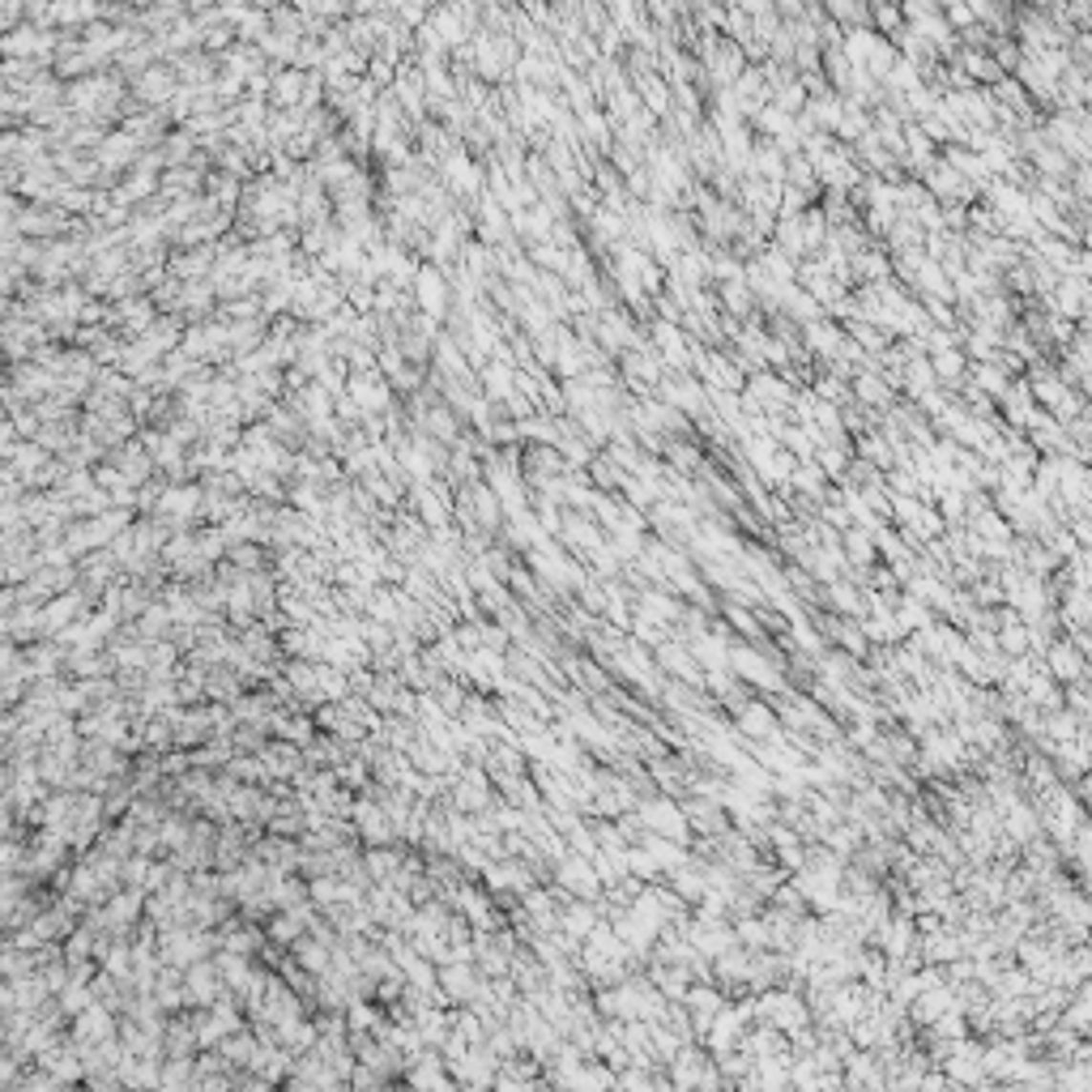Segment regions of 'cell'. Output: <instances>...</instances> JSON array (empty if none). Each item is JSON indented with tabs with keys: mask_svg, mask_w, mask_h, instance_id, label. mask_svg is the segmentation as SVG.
<instances>
[{
	"mask_svg": "<svg viewBox=\"0 0 1092 1092\" xmlns=\"http://www.w3.org/2000/svg\"><path fill=\"white\" fill-rule=\"evenodd\" d=\"M640 846L653 853V862L662 867V875H670V870H678V867H687V862H692V849H687L683 841L657 837V832H645V837H640Z\"/></svg>",
	"mask_w": 1092,
	"mask_h": 1092,
	"instance_id": "obj_13",
	"label": "cell"
},
{
	"mask_svg": "<svg viewBox=\"0 0 1092 1092\" xmlns=\"http://www.w3.org/2000/svg\"><path fill=\"white\" fill-rule=\"evenodd\" d=\"M299 965L311 969V973H329V948H320V943H308L299 939Z\"/></svg>",
	"mask_w": 1092,
	"mask_h": 1092,
	"instance_id": "obj_27",
	"label": "cell"
},
{
	"mask_svg": "<svg viewBox=\"0 0 1092 1092\" xmlns=\"http://www.w3.org/2000/svg\"><path fill=\"white\" fill-rule=\"evenodd\" d=\"M354 820H359V832L367 841H389L393 837V820H389V811H384L380 803H359L354 806Z\"/></svg>",
	"mask_w": 1092,
	"mask_h": 1092,
	"instance_id": "obj_16",
	"label": "cell"
},
{
	"mask_svg": "<svg viewBox=\"0 0 1092 1092\" xmlns=\"http://www.w3.org/2000/svg\"><path fill=\"white\" fill-rule=\"evenodd\" d=\"M1007 384H1012V380H1007V372H1003V367H995L990 359H981L977 367H973V389L986 393V397H1003Z\"/></svg>",
	"mask_w": 1092,
	"mask_h": 1092,
	"instance_id": "obj_20",
	"label": "cell"
},
{
	"mask_svg": "<svg viewBox=\"0 0 1092 1092\" xmlns=\"http://www.w3.org/2000/svg\"><path fill=\"white\" fill-rule=\"evenodd\" d=\"M777 730H782V721H777V709L768 700H756V696H751V700L734 713V734H739V739L760 742V739H768V734H777Z\"/></svg>",
	"mask_w": 1092,
	"mask_h": 1092,
	"instance_id": "obj_8",
	"label": "cell"
},
{
	"mask_svg": "<svg viewBox=\"0 0 1092 1092\" xmlns=\"http://www.w3.org/2000/svg\"><path fill=\"white\" fill-rule=\"evenodd\" d=\"M218 995H223V977H218V973L209 969V965L192 960V965H188V998H192V1003L214 1007Z\"/></svg>",
	"mask_w": 1092,
	"mask_h": 1092,
	"instance_id": "obj_14",
	"label": "cell"
},
{
	"mask_svg": "<svg viewBox=\"0 0 1092 1092\" xmlns=\"http://www.w3.org/2000/svg\"><path fill=\"white\" fill-rule=\"evenodd\" d=\"M418 295H423L427 311H444V278L436 269H423L418 273Z\"/></svg>",
	"mask_w": 1092,
	"mask_h": 1092,
	"instance_id": "obj_24",
	"label": "cell"
},
{
	"mask_svg": "<svg viewBox=\"0 0 1092 1092\" xmlns=\"http://www.w3.org/2000/svg\"><path fill=\"white\" fill-rule=\"evenodd\" d=\"M550 879H555L567 896H581V901H593V896L602 892V879H598V870H593V862L585 858V853H572V849L555 862V875Z\"/></svg>",
	"mask_w": 1092,
	"mask_h": 1092,
	"instance_id": "obj_3",
	"label": "cell"
},
{
	"mask_svg": "<svg viewBox=\"0 0 1092 1092\" xmlns=\"http://www.w3.org/2000/svg\"><path fill=\"white\" fill-rule=\"evenodd\" d=\"M1003 837H1012L1016 846H1024V841H1033V837H1041V815H1037V806L1033 803H1012L1003 811Z\"/></svg>",
	"mask_w": 1092,
	"mask_h": 1092,
	"instance_id": "obj_10",
	"label": "cell"
},
{
	"mask_svg": "<svg viewBox=\"0 0 1092 1092\" xmlns=\"http://www.w3.org/2000/svg\"><path fill=\"white\" fill-rule=\"evenodd\" d=\"M453 803L461 815H479L482 806H491V785H486V773L479 768H465V777L453 785Z\"/></svg>",
	"mask_w": 1092,
	"mask_h": 1092,
	"instance_id": "obj_9",
	"label": "cell"
},
{
	"mask_svg": "<svg viewBox=\"0 0 1092 1092\" xmlns=\"http://www.w3.org/2000/svg\"><path fill=\"white\" fill-rule=\"evenodd\" d=\"M931 372H934V380L939 384H965V372H969V363H965V354L956 351V346H943V351H931Z\"/></svg>",
	"mask_w": 1092,
	"mask_h": 1092,
	"instance_id": "obj_15",
	"label": "cell"
},
{
	"mask_svg": "<svg viewBox=\"0 0 1092 1092\" xmlns=\"http://www.w3.org/2000/svg\"><path fill=\"white\" fill-rule=\"evenodd\" d=\"M223 1050H226V1059H231V1062H252L256 1045H252V1037H231Z\"/></svg>",
	"mask_w": 1092,
	"mask_h": 1092,
	"instance_id": "obj_30",
	"label": "cell"
},
{
	"mask_svg": "<svg viewBox=\"0 0 1092 1092\" xmlns=\"http://www.w3.org/2000/svg\"><path fill=\"white\" fill-rule=\"evenodd\" d=\"M653 662H657V670H662L666 678H678V683H687V687H704V670H700V662L692 657V649L683 645V640H662V645H653Z\"/></svg>",
	"mask_w": 1092,
	"mask_h": 1092,
	"instance_id": "obj_6",
	"label": "cell"
},
{
	"mask_svg": "<svg viewBox=\"0 0 1092 1092\" xmlns=\"http://www.w3.org/2000/svg\"><path fill=\"white\" fill-rule=\"evenodd\" d=\"M623 858H628V875H636L640 884H653V879L662 875V867H657L653 853H649L645 846H628V849H623Z\"/></svg>",
	"mask_w": 1092,
	"mask_h": 1092,
	"instance_id": "obj_22",
	"label": "cell"
},
{
	"mask_svg": "<svg viewBox=\"0 0 1092 1092\" xmlns=\"http://www.w3.org/2000/svg\"><path fill=\"white\" fill-rule=\"evenodd\" d=\"M1088 653H1080L1076 645H1071L1067 636H1054L1050 645L1041 649V666H1045V674L1054 678V683H1084L1088 678V662H1084Z\"/></svg>",
	"mask_w": 1092,
	"mask_h": 1092,
	"instance_id": "obj_4",
	"label": "cell"
},
{
	"mask_svg": "<svg viewBox=\"0 0 1092 1092\" xmlns=\"http://www.w3.org/2000/svg\"><path fill=\"white\" fill-rule=\"evenodd\" d=\"M351 389H354V397H359L363 406H384V401H389V393H384L380 380H354Z\"/></svg>",
	"mask_w": 1092,
	"mask_h": 1092,
	"instance_id": "obj_28",
	"label": "cell"
},
{
	"mask_svg": "<svg viewBox=\"0 0 1092 1092\" xmlns=\"http://www.w3.org/2000/svg\"><path fill=\"white\" fill-rule=\"evenodd\" d=\"M678 806H683V815H687L692 837H721V832L730 828V815H726V806H721L717 798L683 794V798H678Z\"/></svg>",
	"mask_w": 1092,
	"mask_h": 1092,
	"instance_id": "obj_5",
	"label": "cell"
},
{
	"mask_svg": "<svg viewBox=\"0 0 1092 1092\" xmlns=\"http://www.w3.org/2000/svg\"><path fill=\"white\" fill-rule=\"evenodd\" d=\"M197 503H201V495L192 491V486H180V491H167V495H162V512H167V517H192V512H197Z\"/></svg>",
	"mask_w": 1092,
	"mask_h": 1092,
	"instance_id": "obj_25",
	"label": "cell"
},
{
	"mask_svg": "<svg viewBox=\"0 0 1092 1092\" xmlns=\"http://www.w3.org/2000/svg\"><path fill=\"white\" fill-rule=\"evenodd\" d=\"M401 867V858L397 853H389V849H375V853H367V870H372L375 879H384V875H393V870Z\"/></svg>",
	"mask_w": 1092,
	"mask_h": 1092,
	"instance_id": "obj_29",
	"label": "cell"
},
{
	"mask_svg": "<svg viewBox=\"0 0 1092 1092\" xmlns=\"http://www.w3.org/2000/svg\"><path fill=\"white\" fill-rule=\"evenodd\" d=\"M721 614H726L730 628L742 632L751 645H760V640H764V628H760V619H756V614H751L747 607H742V602H730V598H726V602H721Z\"/></svg>",
	"mask_w": 1092,
	"mask_h": 1092,
	"instance_id": "obj_18",
	"label": "cell"
},
{
	"mask_svg": "<svg viewBox=\"0 0 1092 1092\" xmlns=\"http://www.w3.org/2000/svg\"><path fill=\"white\" fill-rule=\"evenodd\" d=\"M559 543L567 550H576V555H593V550L607 543V529H602L589 512H564V521H559Z\"/></svg>",
	"mask_w": 1092,
	"mask_h": 1092,
	"instance_id": "obj_7",
	"label": "cell"
},
{
	"mask_svg": "<svg viewBox=\"0 0 1092 1092\" xmlns=\"http://www.w3.org/2000/svg\"><path fill=\"white\" fill-rule=\"evenodd\" d=\"M628 636L632 640H640V645H662V640L670 636V628L666 623H657L653 614H645V610H632V623H628Z\"/></svg>",
	"mask_w": 1092,
	"mask_h": 1092,
	"instance_id": "obj_19",
	"label": "cell"
},
{
	"mask_svg": "<svg viewBox=\"0 0 1092 1092\" xmlns=\"http://www.w3.org/2000/svg\"><path fill=\"white\" fill-rule=\"evenodd\" d=\"M636 815H640V824H645V832H657V837L692 846V828H687V815H683V806H678V798L645 794L636 803Z\"/></svg>",
	"mask_w": 1092,
	"mask_h": 1092,
	"instance_id": "obj_2",
	"label": "cell"
},
{
	"mask_svg": "<svg viewBox=\"0 0 1092 1092\" xmlns=\"http://www.w3.org/2000/svg\"><path fill=\"white\" fill-rule=\"evenodd\" d=\"M107 1024H112V1020H107L103 1012H90L86 1020H81V1037H98V1033L107 1037V1033H112V1029H107Z\"/></svg>",
	"mask_w": 1092,
	"mask_h": 1092,
	"instance_id": "obj_31",
	"label": "cell"
},
{
	"mask_svg": "<svg viewBox=\"0 0 1092 1092\" xmlns=\"http://www.w3.org/2000/svg\"><path fill=\"white\" fill-rule=\"evenodd\" d=\"M730 674L734 678H742L747 687H760V692H768V696H777V692H785V670L773 662L768 653H760L751 640H730Z\"/></svg>",
	"mask_w": 1092,
	"mask_h": 1092,
	"instance_id": "obj_1",
	"label": "cell"
},
{
	"mask_svg": "<svg viewBox=\"0 0 1092 1092\" xmlns=\"http://www.w3.org/2000/svg\"><path fill=\"white\" fill-rule=\"evenodd\" d=\"M602 922V913H598V905L593 901H581V896H572V901H564V910H559V931L564 934H572L576 943L585 939V934L593 931V926Z\"/></svg>",
	"mask_w": 1092,
	"mask_h": 1092,
	"instance_id": "obj_11",
	"label": "cell"
},
{
	"mask_svg": "<svg viewBox=\"0 0 1092 1092\" xmlns=\"http://www.w3.org/2000/svg\"><path fill=\"white\" fill-rule=\"evenodd\" d=\"M623 479H628V470H619L610 457H589V482L598 486V491L614 495V491L623 486Z\"/></svg>",
	"mask_w": 1092,
	"mask_h": 1092,
	"instance_id": "obj_21",
	"label": "cell"
},
{
	"mask_svg": "<svg viewBox=\"0 0 1092 1092\" xmlns=\"http://www.w3.org/2000/svg\"><path fill=\"white\" fill-rule=\"evenodd\" d=\"M261 768L265 773H295L299 768V756H295V747H269V751H261Z\"/></svg>",
	"mask_w": 1092,
	"mask_h": 1092,
	"instance_id": "obj_26",
	"label": "cell"
},
{
	"mask_svg": "<svg viewBox=\"0 0 1092 1092\" xmlns=\"http://www.w3.org/2000/svg\"><path fill=\"white\" fill-rule=\"evenodd\" d=\"M828 486H832V479L815 461H794V470H789V491H798L803 500L820 503L824 495H828Z\"/></svg>",
	"mask_w": 1092,
	"mask_h": 1092,
	"instance_id": "obj_12",
	"label": "cell"
},
{
	"mask_svg": "<svg viewBox=\"0 0 1092 1092\" xmlns=\"http://www.w3.org/2000/svg\"><path fill=\"white\" fill-rule=\"evenodd\" d=\"M853 393H858L867 406H888V380L884 375H849Z\"/></svg>",
	"mask_w": 1092,
	"mask_h": 1092,
	"instance_id": "obj_23",
	"label": "cell"
},
{
	"mask_svg": "<svg viewBox=\"0 0 1092 1092\" xmlns=\"http://www.w3.org/2000/svg\"><path fill=\"white\" fill-rule=\"evenodd\" d=\"M670 892H674V896H678V901H683V905H696V901H700V896L709 892V888H704V875H700V867H692V862H687V867L670 870Z\"/></svg>",
	"mask_w": 1092,
	"mask_h": 1092,
	"instance_id": "obj_17",
	"label": "cell"
}]
</instances>
